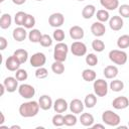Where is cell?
Wrapping results in <instances>:
<instances>
[{"mask_svg":"<svg viewBox=\"0 0 129 129\" xmlns=\"http://www.w3.org/2000/svg\"><path fill=\"white\" fill-rule=\"evenodd\" d=\"M39 109H40V107H39L38 102H36V101H27V102L22 103L19 106L18 112H19L21 117L31 118V117H34L38 114Z\"/></svg>","mask_w":129,"mask_h":129,"instance_id":"cell-1","label":"cell"},{"mask_svg":"<svg viewBox=\"0 0 129 129\" xmlns=\"http://www.w3.org/2000/svg\"><path fill=\"white\" fill-rule=\"evenodd\" d=\"M108 56H109V59L113 63L118 64V66L125 64L128 59V54L122 49H112L109 51Z\"/></svg>","mask_w":129,"mask_h":129,"instance_id":"cell-2","label":"cell"},{"mask_svg":"<svg viewBox=\"0 0 129 129\" xmlns=\"http://www.w3.org/2000/svg\"><path fill=\"white\" fill-rule=\"evenodd\" d=\"M102 121L108 126L117 127L121 122V118L117 113L113 112L112 110H106L102 113Z\"/></svg>","mask_w":129,"mask_h":129,"instance_id":"cell-3","label":"cell"},{"mask_svg":"<svg viewBox=\"0 0 129 129\" xmlns=\"http://www.w3.org/2000/svg\"><path fill=\"white\" fill-rule=\"evenodd\" d=\"M68 52H69V46L67 43L64 42H57L54 45V49H53V58L54 60L57 61H66L67 56H68Z\"/></svg>","mask_w":129,"mask_h":129,"instance_id":"cell-4","label":"cell"},{"mask_svg":"<svg viewBox=\"0 0 129 129\" xmlns=\"http://www.w3.org/2000/svg\"><path fill=\"white\" fill-rule=\"evenodd\" d=\"M93 89H94V93L98 97H105L108 94L109 86H108L107 81H105L103 79H98V80L94 81Z\"/></svg>","mask_w":129,"mask_h":129,"instance_id":"cell-5","label":"cell"},{"mask_svg":"<svg viewBox=\"0 0 129 129\" xmlns=\"http://www.w3.org/2000/svg\"><path fill=\"white\" fill-rule=\"evenodd\" d=\"M18 94L24 99H31L35 95V89L29 84H21L18 87Z\"/></svg>","mask_w":129,"mask_h":129,"instance_id":"cell-6","label":"cell"},{"mask_svg":"<svg viewBox=\"0 0 129 129\" xmlns=\"http://www.w3.org/2000/svg\"><path fill=\"white\" fill-rule=\"evenodd\" d=\"M71 52L76 56H83L87 53V45L82 41H74L71 45Z\"/></svg>","mask_w":129,"mask_h":129,"instance_id":"cell-7","label":"cell"},{"mask_svg":"<svg viewBox=\"0 0 129 129\" xmlns=\"http://www.w3.org/2000/svg\"><path fill=\"white\" fill-rule=\"evenodd\" d=\"M30 64L33 68H40L43 67L46 62V56L43 52H35L30 56Z\"/></svg>","mask_w":129,"mask_h":129,"instance_id":"cell-8","label":"cell"},{"mask_svg":"<svg viewBox=\"0 0 129 129\" xmlns=\"http://www.w3.org/2000/svg\"><path fill=\"white\" fill-rule=\"evenodd\" d=\"M64 22V16L62 13L60 12H55L50 14V16L48 17V24L51 27L54 28H59Z\"/></svg>","mask_w":129,"mask_h":129,"instance_id":"cell-9","label":"cell"},{"mask_svg":"<svg viewBox=\"0 0 129 129\" xmlns=\"http://www.w3.org/2000/svg\"><path fill=\"white\" fill-rule=\"evenodd\" d=\"M18 80L15 78V77H7L4 79L3 81V84L6 88V91L8 93H13L15 92L16 90H18Z\"/></svg>","mask_w":129,"mask_h":129,"instance_id":"cell-10","label":"cell"},{"mask_svg":"<svg viewBox=\"0 0 129 129\" xmlns=\"http://www.w3.org/2000/svg\"><path fill=\"white\" fill-rule=\"evenodd\" d=\"M20 64L21 62L17 59V57L14 54L8 56L5 60V67L10 72H16L18 69H20Z\"/></svg>","mask_w":129,"mask_h":129,"instance_id":"cell-11","label":"cell"},{"mask_svg":"<svg viewBox=\"0 0 129 129\" xmlns=\"http://www.w3.org/2000/svg\"><path fill=\"white\" fill-rule=\"evenodd\" d=\"M112 106L114 109L116 110H123L126 109L129 106V99L125 96H119L116 97L113 102H112Z\"/></svg>","mask_w":129,"mask_h":129,"instance_id":"cell-12","label":"cell"},{"mask_svg":"<svg viewBox=\"0 0 129 129\" xmlns=\"http://www.w3.org/2000/svg\"><path fill=\"white\" fill-rule=\"evenodd\" d=\"M91 32L93 35H95L96 37H101L105 34L106 32V27L105 24L103 22L100 21H95L92 25H91Z\"/></svg>","mask_w":129,"mask_h":129,"instance_id":"cell-13","label":"cell"},{"mask_svg":"<svg viewBox=\"0 0 129 129\" xmlns=\"http://www.w3.org/2000/svg\"><path fill=\"white\" fill-rule=\"evenodd\" d=\"M123 25H124V21H123V18L121 16L114 15L109 19V26L114 31L121 30L123 28Z\"/></svg>","mask_w":129,"mask_h":129,"instance_id":"cell-14","label":"cell"},{"mask_svg":"<svg viewBox=\"0 0 129 129\" xmlns=\"http://www.w3.org/2000/svg\"><path fill=\"white\" fill-rule=\"evenodd\" d=\"M69 108H70L72 113H74V114H81L84 111L85 104L80 99H73L71 101L70 105H69Z\"/></svg>","mask_w":129,"mask_h":129,"instance_id":"cell-15","label":"cell"},{"mask_svg":"<svg viewBox=\"0 0 129 129\" xmlns=\"http://www.w3.org/2000/svg\"><path fill=\"white\" fill-rule=\"evenodd\" d=\"M69 33H70L71 38H73L74 40H81V39H83L84 36H85V31H84V29H83L81 26H79V25H74V26H72V27L70 28Z\"/></svg>","mask_w":129,"mask_h":129,"instance_id":"cell-16","label":"cell"},{"mask_svg":"<svg viewBox=\"0 0 129 129\" xmlns=\"http://www.w3.org/2000/svg\"><path fill=\"white\" fill-rule=\"evenodd\" d=\"M28 36V33L26 31V28L25 27H21V26H18L16 27L13 32H12V37L14 40L18 41V42H21L23 40H25V38Z\"/></svg>","mask_w":129,"mask_h":129,"instance_id":"cell-17","label":"cell"},{"mask_svg":"<svg viewBox=\"0 0 129 129\" xmlns=\"http://www.w3.org/2000/svg\"><path fill=\"white\" fill-rule=\"evenodd\" d=\"M38 104H39L40 109L41 110H44V111L49 110L53 106L52 99L48 95H42V96H40L39 99H38Z\"/></svg>","mask_w":129,"mask_h":129,"instance_id":"cell-18","label":"cell"},{"mask_svg":"<svg viewBox=\"0 0 129 129\" xmlns=\"http://www.w3.org/2000/svg\"><path fill=\"white\" fill-rule=\"evenodd\" d=\"M52 107H53V110L56 113H63V112H66L68 110L69 104L64 99L58 98L53 102V106Z\"/></svg>","mask_w":129,"mask_h":129,"instance_id":"cell-19","label":"cell"},{"mask_svg":"<svg viewBox=\"0 0 129 129\" xmlns=\"http://www.w3.org/2000/svg\"><path fill=\"white\" fill-rule=\"evenodd\" d=\"M103 74H104L106 79L113 80V79H115L118 76V68L116 66H112V64L111 66H107L104 69Z\"/></svg>","mask_w":129,"mask_h":129,"instance_id":"cell-20","label":"cell"},{"mask_svg":"<svg viewBox=\"0 0 129 129\" xmlns=\"http://www.w3.org/2000/svg\"><path fill=\"white\" fill-rule=\"evenodd\" d=\"M94 116L90 113H83L80 116V122L85 127H92L94 124Z\"/></svg>","mask_w":129,"mask_h":129,"instance_id":"cell-21","label":"cell"},{"mask_svg":"<svg viewBox=\"0 0 129 129\" xmlns=\"http://www.w3.org/2000/svg\"><path fill=\"white\" fill-rule=\"evenodd\" d=\"M96 13V7L92 4L86 5L82 10V16L84 19H91Z\"/></svg>","mask_w":129,"mask_h":129,"instance_id":"cell-22","label":"cell"},{"mask_svg":"<svg viewBox=\"0 0 129 129\" xmlns=\"http://www.w3.org/2000/svg\"><path fill=\"white\" fill-rule=\"evenodd\" d=\"M101 5L106 10H115L119 7V0H100Z\"/></svg>","mask_w":129,"mask_h":129,"instance_id":"cell-23","label":"cell"},{"mask_svg":"<svg viewBox=\"0 0 129 129\" xmlns=\"http://www.w3.org/2000/svg\"><path fill=\"white\" fill-rule=\"evenodd\" d=\"M12 23V17L9 13H3L0 18V27L2 29H7L11 26Z\"/></svg>","mask_w":129,"mask_h":129,"instance_id":"cell-24","label":"cell"},{"mask_svg":"<svg viewBox=\"0 0 129 129\" xmlns=\"http://www.w3.org/2000/svg\"><path fill=\"white\" fill-rule=\"evenodd\" d=\"M96 77H97V74L94 70L86 69L82 72V78L86 82H94L96 80Z\"/></svg>","mask_w":129,"mask_h":129,"instance_id":"cell-25","label":"cell"},{"mask_svg":"<svg viewBox=\"0 0 129 129\" xmlns=\"http://www.w3.org/2000/svg\"><path fill=\"white\" fill-rule=\"evenodd\" d=\"M84 104H85V107L91 109V108H94L95 105L97 104V95L94 93V94H88L86 97H85V100H84Z\"/></svg>","mask_w":129,"mask_h":129,"instance_id":"cell-26","label":"cell"},{"mask_svg":"<svg viewBox=\"0 0 129 129\" xmlns=\"http://www.w3.org/2000/svg\"><path fill=\"white\" fill-rule=\"evenodd\" d=\"M41 36H42V33L40 32V30H38V29H36V28H32V29L28 32V39H29L31 42H33V43L39 42Z\"/></svg>","mask_w":129,"mask_h":129,"instance_id":"cell-27","label":"cell"},{"mask_svg":"<svg viewBox=\"0 0 129 129\" xmlns=\"http://www.w3.org/2000/svg\"><path fill=\"white\" fill-rule=\"evenodd\" d=\"M13 54L17 57V59H18L21 63L26 62V61H27V59H28V51H27V50H25V49H23V48L16 49V50L14 51V53H13Z\"/></svg>","mask_w":129,"mask_h":129,"instance_id":"cell-28","label":"cell"},{"mask_svg":"<svg viewBox=\"0 0 129 129\" xmlns=\"http://www.w3.org/2000/svg\"><path fill=\"white\" fill-rule=\"evenodd\" d=\"M110 89L113 91V92H121L123 89H124V83L121 81V80H118V79H113V81H111L110 85H109Z\"/></svg>","mask_w":129,"mask_h":129,"instance_id":"cell-29","label":"cell"},{"mask_svg":"<svg viewBox=\"0 0 129 129\" xmlns=\"http://www.w3.org/2000/svg\"><path fill=\"white\" fill-rule=\"evenodd\" d=\"M117 46L121 49L129 47V35L128 34H123L118 37L117 39Z\"/></svg>","mask_w":129,"mask_h":129,"instance_id":"cell-30","label":"cell"},{"mask_svg":"<svg viewBox=\"0 0 129 129\" xmlns=\"http://www.w3.org/2000/svg\"><path fill=\"white\" fill-rule=\"evenodd\" d=\"M96 17H97V20L100 21V22H106V21H109L110 19V14L108 12V10L106 9H100L97 11L96 13Z\"/></svg>","mask_w":129,"mask_h":129,"instance_id":"cell-31","label":"cell"},{"mask_svg":"<svg viewBox=\"0 0 129 129\" xmlns=\"http://www.w3.org/2000/svg\"><path fill=\"white\" fill-rule=\"evenodd\" d=\"M51 71L55 75H61L64 72V64H63V62L54 60V62H52V64H51Z\"/></svg>","mask_w":129,"mask_h":129,"instance_id":"cell-32","label":"cell"},{"mask_svg":"<svg viewBox=\"0 0 129 129\" xmlns=\"http://www.w3.org/2000/svg\"><path fill=\"white\" fill-rule=\"evenodd\" d=\"M92 48L97 52H102L105 49V43L103 40L96 38L92 41Z\"/></svg>","mask_w":129,"mask_h":129,"instance_id":"cell-33","label":"cell"},{"mask_svg":"<svg viewBox=\"0 0 129 129\" xmlns=\"http://www.w3.org/2000/svg\"><path fill=\"white\" fill-rule=\"evenodd\" d=\"M78 122V118L76 116V114H67L64 115V125L66 126H75Z\"/></svg>","mask_w":129,"mask_h":129,"instance_id":"cell-34","label":"cell"},{"mask_svg":"<svg viewBox=\"0 0 129 129\" xmlns=\"http://www.w3.org/2000/svg\"><path fill=\"white\" fill-rule=\"evenodd\" d=\"M27 16V13L23 12V11H18L16 12V14L14 15V21L18 26H23L24 20Z\"/></svg>","mask_w":129,"mask_h":129,"instance_id":"cell-35","label":"cell"},{"mask_svg":"<svg viewBox=\"0 0 129 129\" xmlns=\"http://www.w3.org/2000/svg\"><path fill=\"white\" fill-rule=\"evenodd\" d=\"M35 23H36V20H35L34 16L31 14H27V16L24 20V23H23V27H25L26 29H32L34 27Z\"/></svg>","mask_w":129,"mask_h":129,"instance_id":"cell-36","label":"cell"},{"mask_svg":"<svg viewBox=\"0 0 129 129\" xmlns=\"http://www.w3.org/2000/svg\"><path fill=\"white\" fill-rule=\"evenodd\" d=\"M52 125L55 126V127H60L62 125H64V116H62L60 113H57L55 114L53 117H52Z\"/></svg>","mask_w":129,"mask_h":129,"instance_id":"cell-37","label":"cell"},{"mask_svg":"<svg viewBox=\"0 0 129 129\" xmlns=\"http://www.w3.org/2000/svg\"><path fill=\"white\" fill-rule=\"evenodd\" d=\"M85 61H86V63L88 66L95 67V66H97L99 60H98V56L95 53H89V54H87V56L85 58Z\"/></svg>","mask_w":129,"mask_h":129,"instance_id":"cell-38","label":"cell"},{"mask_svg":"<svg viewBox=\"0 0 129 129\" xmlns=\"http://www.w3.org/2000/svg\"><path fill=\"white\" fill-rule=\"evenodd\" d=\"M39 43H40V45L43 46V47H49V46H51V44H52V38H51V36L48 35V34H42Z\"/></svg>","mask_w":129,"mask_h":129,"instance_id":"cell-39","label":"cell"},{"mask_svg":"<svg viewBox=\"0 0 129 129\" xmlns=\"http://www.w3.org/2000/svg\"><path fill=\"white\" fill-rule=\"evenodd\" d=\"M64 37H66L64 31H63L62 29H60V28H56V29L53 31V33H52V38H53L54 40H56L57 42H61V41L64 39Z\"/></svg>","mask_w":129,"mask_h":129,"instance_id":"cell-40","label":"cell"},{"mask_svg":"<svg viewBox=\"0 0 129 129\" xmlns=\"http://www.w3.org/2000/svg\"><path fill=\"white\" fill-rule=\"evenodd\" d=\"M34 74H35V77H36L37 79L42 80V79L47 78V76H48V71H47L44 67H40V68H37V69H36V71H35Z\"/></svg>","mask_w":129,"mask_h":129,"instance_id":"cell-41","label":"cell"},{"mask_svg":"<svg viewBox=\"0 0 129 129\" xmlns=\"http://www.w3.org/2000/svg\"><path fill=\"white\" fill-rule=\"evenodd\" d=\"M15 78L19 81V82H22V81H26L27 78H28V74L25 70L23 69H18L16 72H15Z\"/></svg>","mask_w":129,"mask_h":129,"instance_id":"cell-42","label":"cell"},{"mask_svg":"<svg viewBox=\"0 0 129 129\" xmlns=\"http://www.w3.org/2000/svg\"><path fill=\"white\" fill-rule=\"evenodd\" d=\"M119 14L122 18H129V4H122L119 5Z\"/></svg>","mask_w":129,"mask_h":129,"instance_id":"cell-43","label":"cell"},{"mask_svg":"<svg viewBox=\"0 0 129 129\" xmlns=\"http://www.w3.org/2000/svg\"><path fill=\"white\" fill-rule=\"evenodd\" d=\"M8 45V41L4 36H0V49L4 50Z\"/></svg>","mask_w":129,"mask_h":129,"instance_id":"cell-44","label":"cell"},{"mask_svg":"<svg viewBox=\"0 0 129 129\" xmlns=\"http://www.w3.org/2000/svg\"><path fill=\"white\" fill-rule=\"evenodd\" d=\"M26 0H12V2L15 4V5H22L25 3Z\"/></svg>","mask_w":129,"mask_h":129,"instance_id":"cell-45","label":"cell"},{"mask_svg":"<svg viewBox=\"0 0 129 129\" xmlns=\"http://www.w3.org/2000/svg\"><path fill=\"white\" fill-rule=\"evenodd\" d=\"M0 89H1L0 96H3V95H4V93H5V91H6V88H5V86H4V84H3V83L0 85Z\"/></svg>","mask_w":129,"mask_h":129,"instance_id":"cell-46","label":"cell"},{"mask_svg":"<svg viewBox=\"0 0 129 129\" xmlns=\"http://www.w3.org/2000/svg\"><path fill=\"white\" fill-rule=\"evenodd\" d=\"M92 128H94V129H96V128L104 129V128H105V126H104L103 124H93V125H92Z\"/></svg>","mask_w":129,"mask_h":129,"instance_id":"cell-47","label":"cell"},{"mask_svg":"<svg viewBox=\"0 0 129 129\" xmlns=\"http://www.w3.org/2000/svg\"><path fill=\"white\" fill-rule=\"evenodd\" d=\"M0 116H1V121H0V125H3V123L5 122V117H4V114H3V112H0Z\"/></svg>","mask_w":129,"mask_h":129,"instance_id":"cell-48","label":"cell"},{"mask_svg":"<svg viewBox=\"0 0 129 129\" xmlns=\"http://www.w3.org/2000/svg\"><path fill=\"white\" fill-rule=\"evenodd\" d=\"M10 128L11 129H20V126H18V125H12Z\"/></svg>","mask_w":129,"mask_h":129,"instance_id":"cell-49","label":"cell"},{"mask_svg":"<svg viewBox=\"0 0 129 129\" xmlns=\"http://www.w3.org/2000/svg\"><path fill=\"white\" fill-rule=\"evenodd\" d=\"M117 127H118V129H121V128L122 129H126V128H128L127 126H117Z\"/></svg>","mask_w":129,"mask_h":129,"instance_id":"cell-50","label":"cell"},{"mask_svg":"<svg viewBox=\"0 0 129 129\" xmlns=\"http://www.w3.org/2000/svg\"><path fill=\"white\" fill-rule=\"evenodd\" d=\"M4 1H5V0H0V2H1V3H3Z\"/></svg>","mask_w":129,"mask_h":129,"instance_id":"cell-51","label":"cell"},{"mask_svg":"<svg viewBox=\"0 0 129 129\" xmlns=\"http://www.w3.org/2000/svg\"><path fill=\"white\" fill-rule=\"evenodd\" d=\"M35 1H43V0H35Z\"/></svg>","mask_w":129,"mask_h":129,"instance_id":"cell-52","label":"cell"},{"mask_svg":"<svg viewBox=\"0 0 129 129\" xmlns=\"http://www.w3.org/2000/svg\"><path fill=\"white\" fill-rule=\"evenodd\" d=\"M78 1H85V0H78Z\"/></svg>","mask_w":129,"mask_h":129,"instance_id":"cell-53","label":"cell"},{"mask_svg":"<svg viewBox=\"0 0 129 129\" xmlns=\"http://www.w3.org/2000/svg\"><path fill=\"white\" fill-rule=\"evenodd\" d=\"M128 127H129V121H128Z\"/></svg>","mask_w":129,"mask_h":129,"instance_id":"cell-54","label":"cell"}]
</instances>
